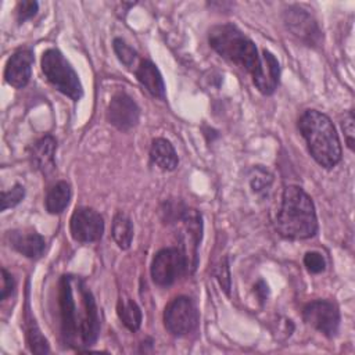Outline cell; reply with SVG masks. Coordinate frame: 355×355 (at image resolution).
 Returning <instances> with one entry per match:
<instances>
[{
    "label": "cell",
    "instance_id": "cell-1",
    "mask_svg": "<svg viewBox=\"0 0 355 355\" xmlns=\"http://www.w3.org/2000/svg\"><path fill=\"white\" fill-rule=\"evenodd\" d=\"M60 331L65 345L78 351L93 345L100 333L94 297L79 276L64 275L58 282Z\"/></svg>",
    "mask_w": 355,
    "mask_h": 355
},
{
    "label": "cell",
    "instance_id": "cell-2",
    "mask_svg": "<svg viewBox=\"0 0 355 355\" xmlns=\"http://www.w3.org/2000/svg\"><path fill=\"white\" fill-rule=\"evenodd\" d=\"M277 232L291 240H305L318 232V218L312 198L298 186L283 190L276 216Z\"/></svg>",
    "mask_w": 355,
    "mask_h": 355
},
{
    "label": "cell",
    "instance_id": "cell-3",
    "mask_svg": "<svg viewBox=\"0 0 355 355\" xmlns=\"http://www.w3.org/2000/svg\"><path fill=\"white\" fill-rule=\"evenodd\" d=\"M298 129L312 158L320 166L330 169L341 161L340 139L327 115L316 110H306L298 119Z\"/></svg>",
    "mask_w": 355,
    "mask_h": 355
},
{
    "label": "cell",
    "instance_id": "cell-4",
    "mask_svg": "<svg viewBox=\"0 0 355 355\" xmlns=\"http://www.w3.org/2000/svg\"><path fill=\"white\" fill-rule=\"evenodd\" d=\"M209 46L227 61L239 65L254 76L261 65V55L255 43L237 26L222 24L214 26L208 33Z\"/></svg>",
    "mask_w": 355,
    "mask_h": 355
},
{
    "label": "cell",
    "instance_id": "cell-5",
    "mask_svg": "<svg viewBox=\"0 0 355 355\" xmlns=\"http://www.w3.org/2000/svg\"><path fill=\"white\" fill-rule=\"evenodd\" d=\"M42 71L46 79L62 94L68 96L73 101L80 100L83 96V87L78 73L57 49H49L42 55Z\"/></svg>",
    "mask_w": 355,
    "mask_h": 355
},
{
    "label": "cell",
    "instance_id": "cell-6",
    "mask_svg": "<svg viewBox=\"0 0 355 355\" xmlns=\"http://www.w3.org/2000/svg\"><path fill=\"white\" fill-rule=\"evenodd\" d=\"M198 320L197 306L189 297H176L165 306L164 324L172 336L183 337L193 333L198 326Z\"/></svg>",
    "mask_w": 355,
    "mask_h": 355
},
{
    "label": "cell",
    "instance_id": "cell-7",
    "mask_svg": "<svg viewBox=\"0 0 355 355\" xmlns=\"http://www.w3.org/2000/svg\"><path fill=\"white\" fill-rule=\"evenodd\" d=\"M182 223V229L179 233L180 251L186 259L187 273H193L198 263L197 250L202 236V219L201 214L197 209L186 208L180 218L176 220Z\"/></svg>",
    "mask_w": 355,
    "mask_h": 355
},
{
    "label": "cell",
    "instance_id": "cell-8",
    "mask_svg": "<svg viewBox=\"0 0 355 355\" xmlns=\"http://www.w3.org/2000/svg\"><path fill=\"white\" fill-rule=\"evenodd\" d=\"M183 273H187V266L179 248H162L155 254L151 263V277L155 284L171 286Z\"/></svg>",
    "mask_w": 355,
    "mask_h": 355
},
{
    "label": "cell",
    "instance_id": "cell-9",
    "mask_svg": "<svg viewBox=\"0 0 355 355\" xmlns=\"http://www.w3.org/2000/svg\"><path fill=\"white\" fill-rule=\"evenodd\" d=\"M302 318L309 326L326 337H333L338 331L340 311L331 301L316 300L306 304L302 309Z\"/></svg>",
    "mask_w": 355,
    "mask_h": 355
},
{
    "label": "cell",
    "instance_id": "cell-10",
    "mask_svg": "<svg viewBox=\"0 0 355 355\" xmlns=\"http://www.w3.org/2000/svg\"><path fill=\"white\" fill-rule=\"evenodd\" d=\"M69 232L72 239L79 243L97 241L104 233V219L93 208H76L69 220Z\"/></svg>",
    "mask_w": 355,
    "mask_h": 355
},
{
    "label": "cell",
    "instance_id": "cell-11",
    "mask_svg": "<svg viewBox=\"0 0 355 355\" xmlns=\"http://www.w3.org/2000/svg\"><path fill=\"white\" fill-rule=\"evenodd\" d=\"M284 22L288 31L306 46H319L322 32L313 17L301 7H290L284 12Z\"/></svg>",
    "mask_w": 355,
    "mask_h": 355
},
{
    "label": "cell",
    "instance_id": "cell-12",
    "mask_svg": "<svg viewBox=\"0 0 355 355\" xmlns=\"http://www.w3.org/2000/svg\"><path fill=\"white\" fill-rule=\"evenodd\" d=\"M108 122L118 130L128 132L135 128L140 118V108L126 93L119 92L112 96L107 108Z\"/></svg>",
    "mask_w": 355,
    "mask_h": 355
},
{
    "label": "cell",
    "instance_id": "cell-13",
    "mask_svg": "<svg viewBox=\"0 0 355 355\" xmlns=\"http://www.w3.org/2000/svg\"><path fill=\"white\" fill-rule=\"evenodd\" d=\"M33 64V53L31 49H19L17 50L7 61L4 69V79L8 85L15 89H22L28 85L31 79Z\"/></svg>",
    "mask_w": 355,
    "mask_h": 355
},
{
    "label": "cell",
    "instance_id": "cell-14",
    "mask_svg": "<svg viewBox=\"0 0 355 355\" xmlns=\"http://www.w3.org/2000/svg\"><path fill=\"white\" fill-rule=\"evenodd\" d=\"M10 245L26 258H40L44 252V239L31 229H15L7 234Z\"/></svg>",
    "mask_w": 355,
    "mask_h": 355
},
{
    "label": "cell",
    "instance_id": "cell-15",
    "mask_svg": "<svg viewBox=\"0 0 355 355\" xmlns=\"http://www.w3.org/2000/svg\"><path fill=\"white\" fill-rule=\"evenodd\" d=\"M279 76H280V67L276 57L268 51L263 50L261 55V65L257 73L252 76L255 87L262 94H272L277 85H279Z\"/></svg>",
    "mask_w": 355,
    "mask_h": 355
},
{
    "label": "cell",
    "instance_id": "cell-16",
    "mask_svg": "<svg viewBox=\"0 0 355 355\" xmlns=\"http://www.w3.org/2000/svg\"><path fill=\"white\" fill-rule=\"evenodd\" d=\"M55 150L57 141L51 135L39 139L31 147V162L43 175H50L55 169Z\"/></svg>",
    "mask_w": 355,
    "mask_h": 355
},
{
    "label": "cell",
    "instance_id": "cell-17",
    "mask_svg": "<svg viewBox=\"0 0 355 355\" xmlns=\"http://www.w3.org/2000/svg\"><path fill=\"white\" fill-rule=\"evenodd\" d=\"M136 78L140 82V85L153 96L157 98L164 100L165 98V85L161 72L158 68L148 60H143L137 69H136Z\"/></svg>",
    "mask_w": 355,
    "mask_h": 355
},
{
    "label": "cell",
    "instance_id": "cell-18",
    "mask_svg": "<svg viewBox=\"0 0 355 355\" xmlns=\"http://www.w3.org/2000/svg\"><path fill=\"white\" fill-rule=\"evenodd\" d=\"M150 158L162 171H173L179 164V158L173 146L169 140L162 137L153 140L150 147Z\"/></svg>",
    "mask_w": 355,
    "mask_h": 355
},
{
    "label": "cell",
    "instance_id": "cell-19",
    "mask_svg": "<svg viewBox=\"0 0 355 355\" xmlns=\"http://www.w3.org/2000/svg\"><path fill=\"white\" fill-rule=\"evenodd\" d=\"M72 191L69 183L65 180L57 182L46 194L44 207L49 214H61L69 204Z\"/></svg>",
    "mask_w": 355,
    "mask_h": 355
},
{
    "label": "cell",
    "instance_id": "cell-20",
    "mask_svg": "<svg viewBox=\"0 0 355 355\" xmlns=\"http://www.w3.org/2000/svg\"><path fill=\"white\" fill-rule=\"evenodd\" d=\"M111 234L119 248L128 250L130 247L133 240V223L125 212L119 211L115 214L112 219Z\"/></svg>",
    "mask_w": 355,
    "mask_h": 355
},
{
    "label": "cell",
    "instance_id": "cell-21",
    "mask_svg": "<svg viewBox=\"0 0 355 355\" xmlns=\"http://www.w3.org/2000/svg\"><path fill=\"white\" fill-rule=\"evenodd\" d=\"M116 312L126 329L137 331L141 324V309L132 298H119L116 304Z\"/></svg>",
    "mask_w": 355,
    "mask_h": 355
},
{
    "label": "cell",
    "instance_id": "cell-22",
    "mask_svg": "<svg viewBox=\"0 0 355 355\" xmlns=\"http://www.w3.org/2000/svg\"><path fill=\"white\" fill-rule=\"evenodd\" d=\"M26 341L32 352L35 354H47L49 352V343L42 334L40 329L35 323V319L28 318L26 320Z\"/></svg>",
    "mask_w": 355,
    "mask_h": 355
},
{
    "label": "cell",
    "instance_id": "cell-23",
    "mask_svg": "<svg viewBox=\"0 0 355 355\" xmlns=\"http://www.w3.org/2000/svg\"><path fill=\"white\" fill-rule=\"evenodd\" d=\"M273 182L272 175L262 166H255L250 173V186L255 193H265Z\"/></svg>",
    "mask_w": 355,
    "mask_h": 355
},
{
    "label": "cell",
    "instance_id": "cell-24",
    "mask_svg": "<svg viewBox=\"0 0 355 355\" xmlns=\"http://www.w3.org/2000/svg\"><path fill=\"white\" fill-rule=\"evenodd\" d=\"M112 47L114 51L118 57V60L128 68H130L136 60H137V53L133 50V47H130L123 39L121 37H115L112 42Z\"/></svg>",
    "mask_w": 355,
    "mask_h": 355
},
{
    "label": "cell",
    "instance_id": "cell-25",
    "mask_svg": "<svg viewBox=\"0 0 355 355\" xmlns=\"http://www.w3.org/2000/svg\"><path fill=\"white\" fill-rule=\"evenodd\" d=\"M25 196V189L22 184H15L12 189L10 190H4L1 191V211H6L8 208L15 207L17 204H19L22 201Z\"/></svg>",
    "mask_w": 355,
    "mask_h": 355
},
{
    "label": "cell",
    "instance_id": "cell-26",
    "mask_svg": "<svg viewBox=\"0 0 355 355\" xmlns=\"http://www.w3.org/2000/svg\"><path fill=\"white\" fill-rule=\"evenodd\" d=\"M215 276H216L218 283L222 287V290L229 295L230 294V287H232V279H230V269H229L227 257H223L220 259V262L218 263L216 270H215Z\"/></svg>",
    "mask_w": 355,
    "mask_h": 355
},
{
    "label": "cell",
    "instance_id": "cell-27",
    "mask_svg": "<svg viewBox=\"0 0 355 355\" xmlns=\"http://www.w3.org/2000/svg\"><path fill=\"white\" fill-rule=\"evenodd\" d=\"M304 265L311 273H320L326 268V261L322 257V254L316 251H311L304 255Z\"/></svg>",
    "mask_w": 355,
    "mask_h": 355
},
{
    "label": "cell",
    "instance_id": "cell-28",
    "mask_svg": "<svg viewBox=\"0 0 355 355\" xmlns=\"http://www.w3.org/2000/svg\"><path fill=\"white\" fill-rule=\"evenodd\" d=\"M39 4L36 1H19L17 6V17L19 22L32 18L37 12Z\"/></svg>",
    "mask_w": 355,
    "mask_h": 355
},
{
    "label": "cell",
    "instance_id": "cell-29",
    "mask_svg": "<svg viewBox=\"0 0 355 355\" xmlns=\"http://www.w3.org/2000/svg\"><path fill=\"white\" fill-rule=\"evenodd\" d=\"M354 112L349 111L347 114V116L344 118L343 121V130H344V135H345V140H347V146L354 150V143H355V129H354Z\"/></svg>",
    "mask_w": 355,
    "mask_h": 355
},
{
    "label": "cell",
    "instance_id": "cell-30",
    "mask_svg": "<svg viewBox=\"0 0 355 355\" xmlns=\"http://www.w3.org/2000/svg\"><path fill=\"white\" fill-rule=\"evenodd\" d=\"M15 287V282L14 277L11 276V273H8L4 268L1 269V301H4L12 291Z\"/></svg>",
    "mask_w": 355,
    "mask_h": 355
},
{
    "label": "cell",
    "instance_id": "cell-31",
    "mask_svg": "<svg viewBox=\"0 0 355 355\" xmlns=\"http://www.w3.org/2000/svg\"><path fill=\"white\" fill-rule=\"evenodd\" d=\"M254 291L258 295L259 301L263 304L265 300L268 298V286H266V283L263 280H258L257 284L254 286Z\"/></svg>",
    "mask_w": 355,
    "mask_h": 355
}]
</instances>
